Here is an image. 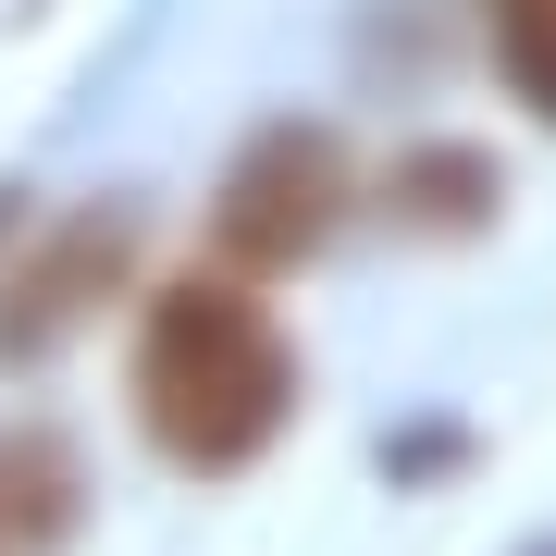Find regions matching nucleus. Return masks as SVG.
<instances>
[{"mask_svg":"<svg viewBox=\"0 0 556 556\" xmlns=\"http://www.w3.org/2000/svg\"><path fill=\"white\" fill-rule=\"evenodd\" d=\"M124 273H137V211L100 199V211H62L50 236H25L0 260V358H38L62 346L87 309L124 298Z\"/></svg>","mask_w":556,"mask_h":556,"instance_id":"7ed1b4c3","label":"nucleus"},{"mask_svg":"<svg viewBox=\"0 0 556 556\" xmlns=\"http://www.w3.org/2000/svg\"><path fill=\"white\" fill-rule=\"evenodd\" d=\"M124 408H137V433L174 457V470L223 482V470H248V457H273V433L298 420V346L260 309V285L186 273V285H161L149 321H137Z\"/></svg>","mask_w":556,"mask_h":556,"instance_id":"f257e3e1","label":"nucleus"},{"mask_svg":"<svg viewBox=\"0 0 556 556\" xmlns=\"http://www.w3.org/2000/svg\"><path fill=\"white\" fill-rule=\"evenodd\" d=\"M87 532V457L50 420H0V556H75Z\"/></svg>","mask_w":556,"mask_h":556,"instance_id":"20e7f679","label":"nucleus"},{"mask_svg":"<svg viewBox=\"0 0 556 556\" xmlns=\"http://www.w3.org/2000/svg\"><path fill=\"white\" fill-rule=\"evenodd\" d=\"M346 199H358V149L334 124H260L211 199V273H236V285L309 273L321 236L346 223Z\"/></svg>","mask_w":556,"mask_h":556,"instance_id":"f03ea898","label":"nucleus"},{"mask_svg":"<svg viewBox=\"0 0 556 556\" xmlns=\"http://www.w3.org/2000/svg\"><path fill=\"white\" fill-rule=\"evenodd\" d=\"M495 62H507V87L556 124V0H495Z\"/></svg>","mask_w":556,"mask_h":556,"instance_id":"423d86ee","label":"nucleus"},{"mask_svg":"<svg viewBox=\"0 0 556 556\" xmlns=\"http://www.w3.org/2000/svg\"><path fill=\"white\" fill-rule=\"evenodd\" d=\"M396 211L420 223V236H433V223H457V236H470V223L495 211V174H482V149H408Z\"/></svg>","mask_w":556,"mask_h":556,"instance_id":"39448f33","label":"nucleus"}]
</instances>
